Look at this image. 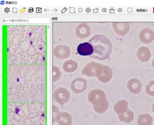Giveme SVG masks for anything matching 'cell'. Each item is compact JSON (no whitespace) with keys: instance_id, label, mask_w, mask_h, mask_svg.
<instances>
[{"instance_id":"13","label":"cell","mask_w":154,"mask_h":125,"mask_svg":"<svg viewBox=\"0 0 154 125\" xmlns=\"http://www.w3.org/2000/svg\"><path fill=\"white\" fill-rule=\"evenodd\" d=\"M58 125H72L73 123L72 117L67 112H62V117L60 120L57 122Z\"/></svg>"},{"instance_id":"2","label":"cell","mask_w":154,"mask_h":125,"mask_svg":"<svg viewBox=\"0 0 154 125\" xmlns=\"http://www.w3.org/2000/svg\"><path fill=\"white\" fill-rule=\"evenodd\" d=\"M88 99L93 106H100L109 102L105 92L99 89L90 91Z\"/></svg>"},{"instance_id":"6","label":"cell","mask_w":154,"mask_h":125,"mask_svg":"<svg viewBox=\"0 0 154 125\" xmlns=\"http://www.w3.org/2000/svg\"><path fill=\"white\" fill-rule=\"evenodd\" d=\"M127 87L131 93L134 94H138L142 90V83L138 79L132 78L128 81Z\"/></svg>"},{"instance_id":"17","label":"cell","mask_w":154,"mask_h":125,"mask_svg":"<svg viewBox=\"0 0 154 125\" xmlns=\"http://www.w3.org/2000/svg\"><path fill=\"white\" fill-rule=\"evenodd\" d=\"M145 91L149 96L154 97V80L150 81L146 85Z\"/></svg>"},{"instance_id":"3","label":"cell","mask_w":154,"mask_h":125,"mask_svg":"<svg viewBox=\"0 0 154 125\" xmlns=\"http://www.w3.org/2000/svg\"><path fill=\"white\" fill-rule=\"evenodd\" d=\"M70 95L66 89L59 88L55 91L54 98L55 100L60 104H63L68 102Z\"/></svg>"},{"instance_id":"12","label":"cell","mask_w":154,"mask_h":125,"mask_svg":"<svg viewBox=\"0 0 154 125\" xmlns=\"http://www.w3.org/2000/svg\"><path fill=\"white\" fill-rule=\"evenodd\" d=\"M118 117L121 122L126 124H129L133 121L134 118V114L130 109L128 111L123 114L118 115Z\"/></svg>"},{"instance_id":"4","label":"cell","mask_w":154,"mask_h":125,"mask_svg":"<svg viewBox=\"0 0 154 125\" xmlns=\"http://www.w3.org/2000/svg\"><path fill=\"white\" fill-rule=\"evenodd\" d=\"M139 39L145 44H149L154 40V31L149 28H144L139 34Z\"/></svg>"},{"instance_id":"14","label":"cell","mask_w":154,"mask_h":125,"mask_svg":"<svg viewBox=\"0 0 154 125\" xmlns=\"http://www.w3.org/2000/svg\"><path fill=\"white\" fill-rule=\"evenodd\" d=\"M112 76V70L109 67H107L103 74L99 77V79L103 83H107L111 80Z\"/></svg>"},{"instance_id":"8","label":"cell","mask_w":154,"mask_h":125,"mask_svg":"<svg viewBox=\"0 0 154 125\" xmlns=\"http://www.w3.org/2000/svg\"><path fill=\"white\" fill-rule=\"evenodd\" d=\"M77 51L78 53L82 56H91L94 53L93 46L90 43H83L78 45Z\"/></svg>"},{"instance_id":"20","label":"cell","mask_w":154,"mask_h":125,"mask_svg":"<svg viewBox=\"0 0 154 125\" xmlns=\"http://www.w3.org/2000/svg\"><path fill=\"white\" fill-rule=\"evenodd\" d=\"M120 125V124H119V125Z\"/></svg>"},{"instance_id":"11","label":"cell","mask_w":154,"mask_h":125,"mask_svg":"<svg viewBox=\"0 0 154 125\" xmlns=\"http://www.w3.org/2000/svg\"><path fill=\"white\" fill-rule=\"evenodd\" d=\"M153 119L150 114L148 113L141 114L137 118L138 125H152Z\"/></svg>"},{"instance_id":"18","label":"cell","mask_w":154,"mask_h":125,"mask_svg":"<svg viewBox=\"0 0 154 125\" xmlns=\"http://www.w3.org/2000/svg\"><path fill=\"white\" fill-rule=\"evenodd\" d=\"M152 67H153V68L154 69V58L153 59V60H152Z\"/></svg>"},{"instance_id":"15","label":"cell","mask_w":154,"mask_h":125,"mask_svg":"<svg viewBox=\"0 0 154 125\" xmlns=\"http://www.w3.org/2000/svg\"><path fill=\"white\" fill-rule=\"evenodd\" d=\"M53 123H57L60 120L61 117H62V112L60 111L59 108L55 105L53 106Z\"/></svg>"},{"instance_id":"7","label":"cell","mask_w":154,"mask_h":125,"mask_svg":"<svg viewBox=\"0 0 154 125\" xmlns=\"http://www.w3.org/2000/svg\"><path fill=\"white\" fill-rule=\"evenodd\" d=\"M87 84L85 80L77 79L74 80L71 84L72 90L76 93H81L87 88Z\"/></svg>"},{"instance_id":"9","label":"cell","mask_w":154,"mask_h":125,"mask_svg":"<svg viewBox=\"0 0 154 125\" xmlns=\"http://www.w3.org/2000/svg\"><path fill=\"white\" fill-rule=\"evenodd\" d=\"M137 56L140 61L147 62L149 61L151 58V52L148 47L143 46L138 49Z\"/></svg>"},{"instance_id":"5","label":"cell","mask_w":154,"mask_h":125,"mask_svg":"<svg viewBox=\"0 0 154 125\" xmlns=\"http://www.w3.org/2000/svg\"><path fill=\"white\" fill-rule=\"evenodd\" d=\"M112 26L114 31L120 36L127 35L130 30V26L128 23L113 22Z\"/></svg>"},{"instance_id":"19","label":"cell","mask_w":154,"mask_h":125,"mask_svg":"<svg viewBox=\"0 0 154 125\" xmlns=\"http://www.w3.org/2000/svg\"><path fill=\"white\" fill-rule=\"evenodd\" d=\"M152 111L154 114V102L153 103V105H152Z\"/></svg>"},{"instance_id":"10","label":"cell","mask_w":154,"mask_h":125,"mask_svg":"<svg viewBox=\"0 0 154 125\" xmlns=\"http://www.w3.org/2000/svg\"><path fill=\"white\" fill-rule=\"evenodd\" d=\"M128 101L125 100H121L116 102L113 106L114 111L118 115L123 114L129 109Z\"/></svg>"},{"instance_id":"1","label":"cell","mask_w":154,"mask_h":125,"mask_svg":"<svg viewBox=\"0 0 154 125\" xmlns=\"http://www.w3.org/2000/svg\"><path fill=\"white\" fill-rule=\"evenodd\" d=\"M89 43L94 48V53L90 57L100 60H104L109 58L112 50L111 42L104 35H94Z\"/></svg>"},{"instance_id":"16","label":"cell","mask_w":154,"mask_h":125,"mask_svg":"<svg viewBox=\"0 0 154 125\" xmlns=\"http://www.w3.org/2000/svg\"><path fill=\"white\" fill-rule=\"evenodd\" d=\"M109 107V102L104 104V105H102L100 106H93L94 110V111L98 114H103L105 113Z\"/></svg>"}]
</instances>
